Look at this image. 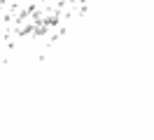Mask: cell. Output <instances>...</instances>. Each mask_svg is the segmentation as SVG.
Returning <instances> with one entry per match:
<instances>
[]
</instances>
